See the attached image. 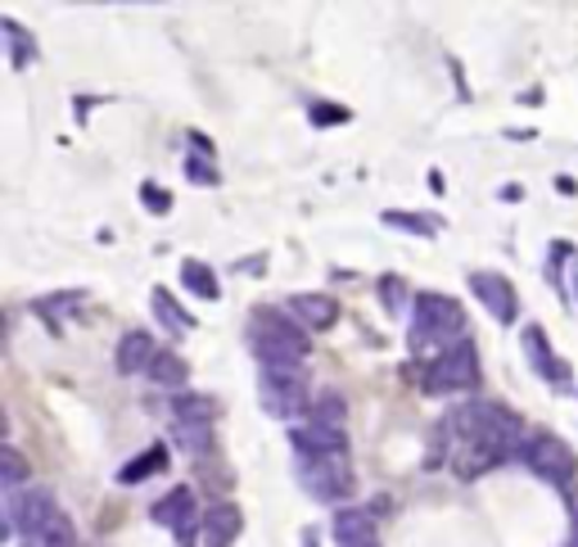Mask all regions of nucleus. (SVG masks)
<instances>
[{
  "instance_id": "7c9ffc66",
  "label": "nucleus",
  "mask_w": 578,
  "mask_h": 547,
  "mask_svg": "<svg viewBox=\"0 0 578 547\" xmlns=\"http://www.w3.org/2000/svg\"><path fill=\"white\" fill-rule=\"evenodd\" d=\"M574 299H578V258H574Z\"/></svg>"
},
{
  "instance_id": "ddd939ff",
  "label": "nucleus",
  "mask_w": 578,
  "mask_h": 547,
  "mask_svg": "<svg viewBox=\"0 0 578 547\" xmlns=\"http://www.w3.org/2000/svg\"><path fill=\"white\" fill-rule=\"evenodd\" d=\"M285 308L303 321V330H330L339 321V304L330 295H295L285 299Z\"/></svg>"
},
{
  "instance_id": "4468645a",
  "label": "nucleus",
  "mask_w": 578,
  "mask_h": 547,
  "mask_svg": "<svg viewBox=\"0 0 578 547\" xmlns=\"http://www.w3.org/2000/svg\"><path fill=\"white\" fill-rule=\"evenodd\" d=\"M525 354H529L534 371H542V376H551V380H565V376H569V367L551 354L547 330H542V326H525Z\"/></svg>"
},
{
  "instance_id": "c85d7f7f",
  "label": "nucleus",
  "mask_w": 578,
  "mask_h": 547,
  "mask_svg": "<svg viewBox=\"0 0 578 547\" xmlns=\"http://www.w3.org/2000/svg\"><path fill=\"white\" fill-rule=\"evenodd\" d=\"M190 177H195V181H208V186H217V168H203L199 159H190Z\"/></svg>"
},
{
  "instance_id": "f3484780",
  "label": "nucleus",
  "mask_w": 578,
  "mask_h": 547,
  "mask_svg": "<svg viewBox=\"0 0 578 547\" xmlns=\"http://www.w3.org/2000/svg\"><path fill=\"white\" fill-rule=\"evenodd\" d=\"M159 470H168V448H150V452H140V457H131L122 470H118V485H140V480H150V475H159Z\"/></svg>"
},
{
  "instance_id": "7ed1b4c3",
  "label": "nucleus",
  "mask_w": 578,
  "mask_h": 547,
  "mask_svg": "<svg viewBox=\"0 0 578 547\" xmlns=\"http://www.w3.org/2000/svg\"><path fill=\"white\" fill-rule=\"evenodd\" d=\"M466 335V308L452 299V295H416L411 304V330H407V345L411 354H425L434 349V358H439L452 339Z\"/></svg>"
},
{
  "instance_id": "1a4fd4ad",
  "label": "nucleus",
  "mask_w": 578,
  "mask_h": 547,
  "mask_svg": "<svg viewBox=\"0 0 578 547\" xmlns=\"http://www.w3.org/2000/svg\"><path fill=\"white\" fill-rule=\"evenodd\" d=\"M150 516L159 520V525H168L172 534H177V543L181 547H190L195 543V529H203V520H199V507H195V494L186 489V485H177V489H168L155 507H150Z\"/></svg>"
},
{
  "instance_id": "39448f33",
  "label": "nucleus",
  "mask_w": 578,
  "mask_h": 547,
  "mask_svg": "<svg viewBox=\"0 0 578 547\" xmlns=\"http://www.w3.org/2000/svg\"><path fill=\"white\" fill-rule=\"evenodd\" d=\"M258 398H262L267 412L280 417V421L299 417L308 407V376H303V367H262Z\"/></svg>"
},
{
  "instance_id": "a878e982",
  "label": "nucleus",
  "mask_w": 578,
  "mask_h": 547,
  "mask_svg": "<svg viewBox=\"0 0 578 547\" xmlns=\"http://www.w3.org/2000/svg\"><path fill=\"white\" fill-rule=\"evenodd\" d=\"M0 32H6V37L14 41V50H10V59H14V68H23V63H28L32 54H37V41H32V37H28V32H23V28L14 23V19H6V23H0Z\"/></svg>"
},
{
  "instance_id": "412c9836",
  "label": "nucleus",
  "mask_w": 578,
  "mask_h": 547,
  "mask_svg": "<svg viewBox=\"0 0 578 547\" xmlns=\"http://www.w3.org/2000/svg\"><path fill=\"white\" fill-rule=\"evenodd\" d=\"M312 421H317V426H335V430H343V421H348V402H343V394L321 389V394L312 398Z\"/></svg>"
},
{
  "instance_id": "f257e3e1",
  "label": "nucleus",
  "mask_w": 578,
  "mask_h": 547,
  "mask_svg": "<svg viewBox=\"0 0 578 547\" xmlns=\"http://www.w3.org/2000/svg\"><path fill=\"white\" fill-rule=\"evenodd\" d=\"M452 426L470 448H479L492 461H506L529 448L520 417H511L506 407H492V402H461L452 412Z\"/></svg>"
},
{
  "instance_id": "aec40b11",
  "label": "nucleus",
  "mask_w": 578,
  "mask_h": 547,
  "mask_svg": "<svg viewBox=\"0 0 578 547\" xmlns=\"http://www.w3.org/2000/svg\"><path fill=\"white\" fill-rule=\"evenodd\" d=\"M172 417H177V421H203V426H212V417H217V398H208V394H177Z\"/></svg>"
},
{
  "instance_id": "423d86ee",
  "label": "nucleus",
  "mask_w": 578,
  "mask_h": 547,
  "mask_svg": "<svg viewBox=\"0 0 578 547\" xmlns=\"http://www.w3.org/2000/svg\"><path fill=\"white\" fill-rule=\"evenodd\" d=\"M299 475L312 498L321 503H339L352 494V470H348V452H321V457H299Z\"/></svg>"
},
{
  "instance_id": "393cba45",
  "label": "nucleus",
  "mask_w": 578,
  "mask_h": 547,
  "mask_svg": "<svg viewBox=\"0 0 578 547\" xmlns=\"http://www.w3.org/2000/svg\"><path fill=\"white\" fill-rule=\"evenodd\" d=\"M385 222H389V227H402V231H411V236H439V218H425V213H398V209H389Z\"/></svg>"
},
{
  "instance_id": "2eb2a0df",
  "label": "nucleus",
  "mask_w": 578,
  "mask_h": 547,
  "mask_svg": "<svg viewBox=\"0 0 578 547\" xmlns=\"http://www.w3.org/2000/svg\"><path fill=\"white\" fill-rule=\"evenodd\" d=\"M335 543L339 547H352V543H376V529H371V516L357 511V507H343L335 516Z\"/></svg>"
},
{
  "instance_id": "6e6552de",
  "label": "nucleus",
  "mask_w": 578,
  "mask_h": 547,
  "mask_svg": "<svg viewBox=\"0 0 578 547\" xmlns=\"http://www.w3.org/2000/svg\"><path fill=\"white\" fill-rule=\"evenodd\" d=\"M470 295L488 308V317L492 321H501V326H511L516 317H520V295H516V286L501 277V271H470Z\"/></svg>"
},
{
  "instance_id": "9d476101",
  "label": "nucleus",
  "mask_w": 578,
  "mask_h": 547,
  "mask_svg": "<svg viewBox=\"0 0 578 547\" xmlns=\"http://www.w3.org/2000/svg\"><path fill=\"white\" fill-rule=\"evenodd\" d=\"M59 511V503L46 494V489H23V494H14L10 498V525H6V534H23V538H37L41 534V525L50 520Z\"/></svg>"
},
{
  "instance_id": "f03ea898",
  "label": "nucleus",
  "mask_w": 578,
  "mask_h": 547,
  "mask_svg": "<svg viewBox=\"0 0 578 547\" xmlns=\"http://www.w3.org/2000/svg\"><path fill=\"white\" fill-rule=\"evenodd\" d=\"M249 345L262 367H303V358L312 354L303 321L289 308H258L249 317Z\"/></svg>"
},
{
  "instance_id": "20e7f679",
  "label": "nucleus",
  "mask_w": 578,
  "mask_h": 547,
  "mask_svg": "<svg viewBox=\"0 0 578 547\" xmlns=\"http://www.w3.org/2000/svg\"><path fill=\"white\" fill-rule=\"evenodd\" d=\"M479 385V354H475V339H452V345L429 362V394H452V389H475Z\"/></svg>"
},
{
  "instance_id": "0eeeda50",
  "label": "nucleus",
  "mask_w": 578,
  "mask_h": 547,
  "mask_svg": "<svg viewBox=\"0 0 578 547\" xmlns=\"http://www.w3.org/2000/svg\"><path fill=\"white\" fill-rule=\"evenodd\" d=\"M525 461L542 475L547 485H560V489L578 475V457H574V448H569L565 439H556V435H534L529 448H525Z\"/></svg>"
},
{
  "instance_id": "9b49d317",
  "label": "nucleus",
  "mask_w": 578,
  "mask_h": 547,
  "mask_svg": "<svg viewBox=\"0 0 578 547\" xmlns=\"http://www.w3.org/2000/svg\"><path fill=\"white\" fill-rule=\"evenodd\" d=\"M159 354H163V349L155 345V335H150V330H127V335L118 339L113 367H118V376H140V371H150V367H155Z\"/></svg>"
},
{
  "instance_id": "b1692460",
  "label": "nucleus",
  "mask_w": 578,
  "mask_h": 547,
  "mask_svg": "<svg viewBox=\"0 0 578 547\" xmlns=\"http://www.w3.org/2000/svg\"><path fill=\"white\" fill-rule=\"evenodd\" d=\"M144 376H150L155 385H163V389H181V385H186V362H181L177 354H168V349H163V354L155 358V367L144 371Z\"/></svg>"
},
{
  "instance_id": "c756f323",
  "label": "nucleus",
  "mask_w": 578,
  "mask_h": 547,
  "mask_svg": "<svg viewBox=\"0 0 578 547\" xmlns=\"http://www.w3.org/2000/svg\"><path fill=\"white\" fill-rule=\"evenodd\" d=\"M312 113H317V118H321V127H326V118H348V113H343V109H312Z\"/></svg>"
},
{
  "instance_id": "cd10ccee",
  "label": "nucleus",
  "mask_w": 578,
  "mask_h": 547,
  "mask_svg": "<svg viewBox=\"0 0 578 547\" xmlns=\"http://www.w3.org/2000/svg\"><path fill=\"white\" fill-rule=\"evenodd\" d=\"M140 203H150V213H168L172 209V199H168V190L163 186H140Z\"/></svg>"
},
{
  "instance_id": "dca6fc26",
  "label": "nucleus",
  "mask_w": 578,
  "mask_h": 547,
  "mask_svg": "<svg viewBox=\"0 0 578 547\" xmlns=\"http://www.w3.org/2000/svg\"><path fill=\"white\" fill-rule=\"evenodd\" d=\"M181 286H186L190 295H199V299H217V295H222L217 271H212L208 262H199V258H186V262H181Z\"/></svg>"
},
{
  "instance_id": "a211bd4d",
  "label": "nucleus",
  "mask_w": 578,
  "mask_h": 547,
  "mask_svg": "<svg viewBox=\"0 0 578 547\" xmlns=\"http://www.w3.org/2000/svg\"><path fill=\"white\" fill-rule=\"evenodd\" d=\"M28 480H32L28 457H23L14 444H6V448H0V489H6V494H19Z\"/></svg>"
},
{
  "instance_id": "f8f14e48",
  "label": "nucleus",
  "mask_w": 578,
  "mask_h": 547,
  "mask_svg": "<svg viewBox=\"0 0 578 547\" xmlns=\"http://www.w3.org/2000/svg\"><path fill=\"white\" fill-rule=\"evenodd\" d=\"M240 529H245V516H240V507L236 503H212L208 511H203V547H231L236 538H240Z\"/></svg>"
},
{
  "instance_id": "5701e85b",
  "label": "nucleus",
  "mask_w": 578,
  "mask_h": 547,
  "mask_svg": "<svg viewBox=\"0 0 578 547\" xmlns=\"http://www.w3.org/2000/svg\"><path fill=\"white\" fill-rule=\"evenodd\" d=\"M172 439L181 444V452H208L212 448V426L203 421H172Z\"/></svg>"
},
{
  "instance_id": "4be33fe9",
  "label": "nucleus",
  "mask_w": 578,
  "mask_h": 547,
  "mask_svg": "<svg viewBox=\"0 0 578 547\" xmlns=\"http://www.w3.org/2000/svg\"><path fill=\"white\" fill-rule=\"evenodd\" d=\"M150 299H155V312H159V321H163L172 335H181V330H195V317H190L186 308H177V304H172V295H168L163 286H155V295H150Z\"/></svg>"
},
{
  "instance_id": "2f4dec72",
  "label": "nucleus",
  "mask_w": 578,
  "mask_h": 547,
  "mask_svg": "<svg viewBox=\"0 0 578 547\" xmlns=\"http://www.w3.org/2000/svg\"><path fill=\"white\" fill-rule=\"evenodd\" d=\"M574 547H578V511H574Z\"/></svg>"
},
{
  "instance_id": "6ab92c4d",
  "label": "nucleus",
  "mask_w": 578,
  "mask_h": 547,
  "mask_svg": "<svg viewBox=\"0 0 578 547\" xmlns=\"http://www.w3.org/2000/svg\"><path fill=\"white\" fill-rule=\"evenodd\" d=\"M28 547H78V529H72L68 511H54L37 538H28Z\"/></svg>"
},
{
  "instance_id": "bb28decb",
  "label": "nucleus",
  "mask_w": 578,
  "mask_h": 547,
  "mask_svg": "<svg viewBox=\"0 0 578 547\" xmlns=\"http://www.w3.org/2000/svg\"><path fill=\"white\" fill-rule=\"evenodd\" d=\"M380 304H385V312H402L407 308V281H398V277H380Z\"/></svg>"
}]
</instances>
